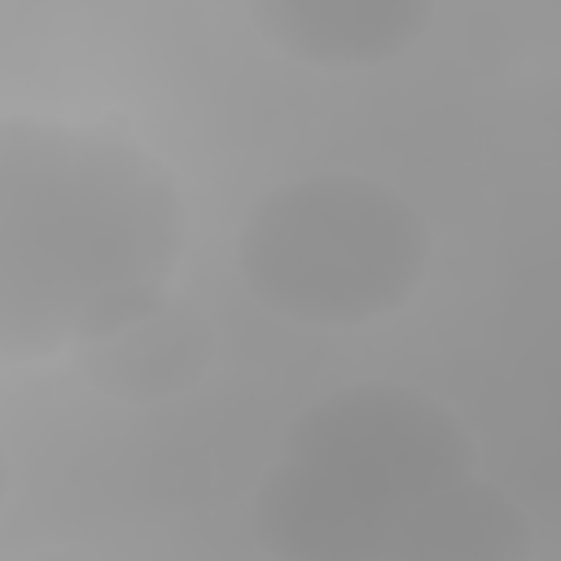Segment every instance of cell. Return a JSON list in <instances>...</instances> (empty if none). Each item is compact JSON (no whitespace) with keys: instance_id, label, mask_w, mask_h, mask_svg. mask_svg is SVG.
<instances>
[{"instance_id":"6da1fadb","label":"cell","mask_w":561,"mask_h":561,"mask_svg":"<svg viewBox=\"0 0 561 561\" xmlns=\"http://www.w3.org/2000/svg\"><path fill=\"white\" fill-rule=\"evenodd\" d=\"M254 535L285 561H522L530 522L478 478L465 421L434 394L364 381L280 438L254 491Z\"/></svg>"},{"instance_id":"7a4b0ae2","label":"cell","mask_w":561,"mask_h":561,"mask_svg":"<svg viewBox=\"0 0 561 561\" xmlns=\"http://www.w3.org/2000/svg\"><path fill=\"white\" fill-rule=\"evenodd\" d=\"M184 197L131 136L0 123V351L48 359L158 302L184 254Z\"/></svg>"},{"instance_id":"3957f363","label":"cell","mask_w":561,"mask_h":561,"mask_svg":"<svg viewBox=\"0 0 561 561\" xmlns=\"http://www.w3.org/2000/svg\"><path fill=\"white\" fill-rule=\"evenodd\" d=\"M430 263L416 206L364 175H302L263 193L237 237L245 289L280 320L351 329L399 311Z\"/></svg>"},{"instance_id":"277c9868","label":"cell","mask_w":561,"mask_h":561,"mask_svg":"<svg viewBox=\"0 0 561 561\" xmlns=\"http://www.w3.org/2000/svg\"><path fill=\"white\" fill-rule=\"evenodd\" d=\"M210 355L215 329L180 294H162L145 311L75 346L88 386L118 403H162L193 390L210 368Z\"/></svg>"},{"instance_id":"5b68a950","label":"cell","mask_w":561,"mask_h":561,"mask_svg":"<svg viewBox=\"0 0 561 561\" xmlns=\"http://www.w3.org/2000/svg\"><path fill=\"white\" fill-rule=\"evenodd\" d=\"M259 35L316 70H368L408 53L434 0H245Z\"/></svg>"}]
</instances>
